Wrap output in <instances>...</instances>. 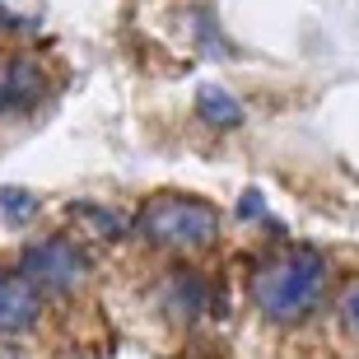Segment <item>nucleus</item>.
<instances>
[{
    "mask_svg": "<svg viewBox=\"0 0 359 359\" xmlns=\"http://www.w3.org/2000/svg\"><path fill=\"white\" fill-rule=\"evenodd\" d=\"M0 215L14 219V224H24L28 215H38V196L24 191V187H0Z\"/></svg>",
    "mask_w": 359,
    "mask_h": 359,
    "instance_id": "9",
    "label": "nucleus"
},
{
    "mask_svg": "<svg viewBox=\"0 0 359 359\" xmlns=\"http://www.w3.org/2000/svg\"><path fill=\"white\" fill-rule=\"evenodd\" d=\"M262 210H266V201H262V191H243V201H238V215H243V219H257Z\"/></svg>",
    "mask_w": 359,
    "mask_h": 359,
    "instance_id": "11",
    "label": "nucleus"
},
{
    "mask_svg": "<svg viewBox=\"0 0 359 359\" xmlns=\"http://www.w3.org/2000/svg\"><path fill=\"white\" fill-rule=\"evenodd\" d=\"M322 294H327V257L313 248H290L252 276V299L262 318L285 322V327L304 322L322 304Z\"/></svg>",
    "mask_w": 359,
    "mask_h": 359,
    "instance_id": "1",
    "label": "nucleus"
},
{
    "mask_svg": "<svg viewBox=\"0 0 359 359\" xmlns=\"http://www.w3.org/2000/svg\"><path fill=\"white\" fill-rule=\"evenodd\" d=\"M42 313V290L24 271H0V332H28Z\"/></svg>",
    "mask_w": 359,
    "mask_h": 359,
    "instance_id": "5",
    "label": "nucleus"
},
{
    "mask_svg": "<svg viewBox=\"0 0 359 359\" xmlns=\"http://www.w3.org/2000/svg\"><path fill=\"white\" fill-rule=\"evenodd\" d=\"M70 215H75V219H89L98 238H121V233H126V215L103 210V205H93V201H80V205H70Z\"/></svg>",
    "mask_w": 359,
    "mask_h": 359,
    "instance_id": "7",
    "label": "nucleus"
},
{
    "mask_svg": "<svg viewBox=\"0 0 359 359\" xmlns=\"http://www.w3.org/2000/svg\"><path fill=\"white\" fill-rule=\"evenodd\" d=\"M47 98V75L33 56H10L0 70V117H28Z\"/></svg>",
    "mask_w": 359,
    "mask_h": 359,
    "instance_id": "4",
    "label": "nucleus"
},
{
    "mask_svg": "<svg viewBox=\"0 0 359 359\" xmlns=\"http://www.w3.org/2000/svg\"><path fill=\"white\" fill-rule=\"evenodd\" d=\"M341 322H346L350 336H359V280H350L346 294H341Z\"/></svg>",
    "mask_w": 359,
    "mask_h": 359,
    "instance_id": "10",
    "label": "nucleus"
},
{
    "mask_svg": "<svg viewBox=\"0 0 359 359\" xmlns=\"http://www.w3.org/2000/svg\"><path fill=\"white\" fill-rule=\"evenodd\" d=\"M140 238L168 252H201L219 238V210L201 196H154L135 219Z\"/></svg>",
    "mask_w": 359,
    "mask_h": 359,
    "instance_id": "2",
    "label": "nucleus"
},
{
    "mask_svg": "<svg viewBox=\"0 0 359 359\" xmlns=\"http://www.w3.org/2000/svg\"><path fill=\"white\" fill-rule=\"evenodd\" d=\"M205 304V285H201L196 276H173V285H168V308H177V313H187V318H196V308Z\"/></svg>",
    "mask_w": 359,
    "mask_h": 359,
    "instance_id": "8",
    "label": "nucleus"
},
{
    "mask_svg": "<svg viewBox=\"0 0 359 359\" xmlns=\"http://www.w3.org/2000/svg\"><path fill=\"white\" fill-rule=\"evenodd\" d=\"M19 271H24L38 290H52V294H66L75 290L84 280V271H89V262H84V252L75 248L70 238H38L28 243L24 257H19Z\"/></svg>",
    "mask_w": 359,
    "mask_h": 359,
    "instance_id": "3",
    "label": "nucleus"
},
{
    "mask_svg": "<svg viewBox=\"0 0 359 359\" xmlns=\"http://www.w3.org/2000/svg\"><path fill=\"white\" fill-rule=\"evenodd\" d=\"M196 117L205 121V126H215V131H238L243 126V103L224 84H201L196 89Z\"/></svg>",
    "mask_w": 359,
    "mask_h": 359,
    "instance_id": "6",
    "label": "nucleus"
}]
</instances>
